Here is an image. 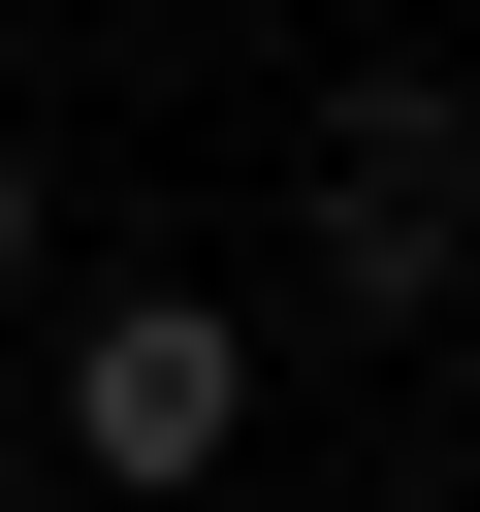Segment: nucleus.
Segmentation results:
<instances>
[{
	"instance_id": "f03ea898",
	"label": "nucleus",
	"mask_w": 480,
	"mask_h": 512,
	"mask_svg": "<svg viewBox=\"0 0 480 512\" xmlns=\"http://www.w3.org/2000/svg\"><path fill=\"white\" fill-rule=\"evenodd\" d=\"M0 256H32V160H0Z\"/></svg>"
},
{
	"instance_id": "f257e3e1",
	"label": "nucleus",
	"mask_w": 480,
	"mask_h": 512,
	"mask_svg": "<svg viewBox=\"0 0 480 512\" xmlns=\"http://www.w3.org/2000/svg\"><path fill=\"white\" fill-rule=\"evenodd\" d=\"M224 416H256V320H224V288H128V320L64 352V448H96V480H224Z\"/></svg>"
}]
</instances>
